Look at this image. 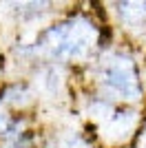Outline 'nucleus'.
<instances>
[{"label":"nucleus","instance_id":"1","mask_svg":"<svg viewBox=\"0 0 146 148\" xmlns=\"http://www.w3.org/2000/svg\"><path fill=\"white\" fill-rule=\"evenodd\" d=\"M100 86L106 93V99L133 102L142 97V82L133 58L126 53H111L100 64Z\"/></svg>","mask_w":146,"mask_h":148},{"label":"nucleus","instance_id":"2","mask_svg":"<svg viewBox=\"0 0 146 148\" xmlns=\"http://www.w3.org/2000/svg\"><path fill=\"white\" fill-rule=\"evenodd\" d=\"M93 33L95 29L86 20H67L62 25H53L51 29H47L38 44L44 47L51 58L75 60L86 53L89 44H93Z\"/></svg>","mask_w":146,"mask_h":148},{"label":"nucleus","instance_id":"3","mask_svg":"<svg viewBox=\"0 0 146 148\" xmlns=\"http://www.w3.org/2000/svg\"><path fill=\"white\" fill-rule=\"evenodd\" d=\"M120 13L126 16L128 20H124V29H135V27L146 25V5L144 2H120Z\"/></svg>","mask_w":146,"mask_h":148},{"label":"nucleus","instance_id":"4","mask_svg":"<svg viewBox=\"0 0 146 148\" xmlns=\"http://www.w3.org/2000/svg\"><path fill=\"white\" fill-rule=\"evenodd\" d=\"M58 148H89L80 137H69V139H64V142L58 144Z\"/></svg>","mask_w":146,"mask_h":148}]
</instances>
